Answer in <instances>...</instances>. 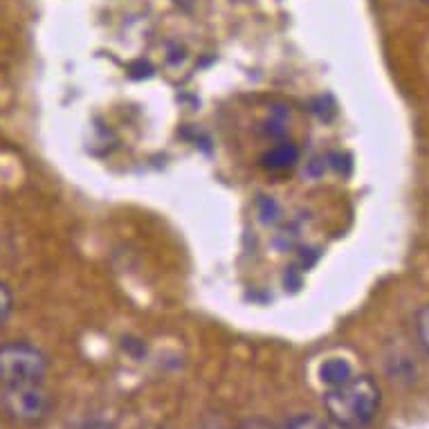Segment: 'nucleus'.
<instances>
[{
  "label": "nucleus",
  "instance_id": "obj_1",
  "mask_svg": "<svg viewBox=\"0 0 429 429\" xmlns=\"http://www.w3.org/2000/svg\"><path fill=\"white\" fill-rule=\"evenodd\" d=\"M380 387L368 375L348 377L344 384L328 389L324 396L326 414L344 429H362L380 412Z\"/></svg>",
  "mask_w": 429,
  "mask_h": 429
},
{
  "label": "nucleus",
  "instance_id": "obj_2",
  "mask_svg": "<svg viewBox=\"0 0 429 429\" xmlns=\"http://www.w3.org/2000/svg\"><path fill=\"white\" fill-rule=\"evenodd\" d=\"M49 368L47 355L27 342L0 344V387L43 382Z\"/></svg>",
  "mask_w": 429,
  "mask_h": 429
},
{
  "label": "nucleus",
  "instance_id": "obj_3",
  "mask_svg": "<svg viewBox=\"0 0 429 429\" xmlns=\"http://www.w3.org/2000/svg\"><path fill=\"white\" fill-rule=\"evenodd\" d=\"M0 407L14 423L38 425L52 412V396L43 387V382L5 387L3 396H0Z\"/></svg>",
  "mask_w": 429,
  "mask_h": 429
},
{
  "label": "nucleus",
  "instance_id": "obj_4",
  "mask_svg": "<svg viewBox=\"0 0 429 429\" xmlns=\"http://www.w3.org/2000/svg\"><path fill=\"white\" fill-rule=\"evenodd\" d=\"M299 146L292 142H279L274 146H270L267 151L261 155V166L267 169V171H274V173H281L292 169L299 162Z\"/></svg>",
  "mask_w": 429,
  "mask_h": 429
},
{
  "label": "nucleus",
  "instance_id": "obj_5",
  "mask_svg": "<svg viewBox=\"0 0 429 429\" xmlns=\"http://www.w3.org/2000/svg\"><path fill=\"white\" fill-rule=\"evenodd\" d=\"M348 377H353V368L344 357H328L319 366V380H322L328 389L344 384Z\"/></svg>",
  "mask_w": 429,
  "mask_h": 429
},
{
  "label": "nucleus",
  "instance_id": "obj_6",
  "mask_svg": "<svg viewBox=\"0 0 429 429\" xmlns=\"http://www.w3.org/2000/svg\"><path fill=\"white\" fill-rule=\"evenodd\" d=\"M256 212L261 216V221L265 225H274L281 221V205H279L274 198H267V196H261L256 203Z\"/></svg>",
  "mask_w": 429,
  "mask_h": 429
},
{
  "label": "nucleus",
  "instance_id": "obj_7",
  "mask_svg": "<svg viewBox=\"0 0 429 429\" xmlns=\"http://www.w3.org/2000/svg\"><path fill=\"white\" fill-rule=\"evenodd\" d=\"M276 429H328V427L324 425V421H319L313 414H299V416L288 418V421L283 425H279Z\"/></svg>",
  "mask_w": 429,
  "mask_h": 429
},
{
  "label": "nucleus",
  "instance_id": "obj_8",
  "mask_svg": "<svg viewBox=\"0 0 429 429\" xmlns=\"http://www.w3.org/2000/svg\"><path fill=\"white\" fill-rule=\"evenodd\" d=\"M416 335L421 342L423 351L429 355V304H425L421 311L416 313Z\"/></svg>",
  "mask_w": 429,
  "mask_h": 429
},
{
  "label": "nucleus",
  "instance_id": "obj_9",
  "mask_svg": "<svg viewBox=\"0 0 429 429\" xmlns=\"http://www.w3.org/2000/svg\"><path fill=\"white\" fill-rule=\"evenodd\" d=\"M12 311H14V295L3 281H0V326L7 322Z\"/></svg>",
  "mask_w": 429,
  "mask_h": 429
},
{
  "label": "nucleus",
  "instance_id": "obj_10",
  "mask_svg": "<svg viewBox=\"0 0 429 429\" xmlns=\"http://www.w3.org/2000/svg\"><path fill=\"white\" fill-rule=\"evenodd\" d=\"M198 429H229L223 414H207Z\"/></svg>",
  "mask_w": 429,
  "mask_h": 429
},
{
  "label": "nucleus",
  "instance_id": "obj_11",
  "mask_svg": "<svg viewBox=\"0 0 429 429\" xmlns=\"http://www.w3.org/2000/svg\"><path fill=\"white\" fill-rule=\"evenodd\" d=\"M236 429H276L270 421H265V418H247Z\"/></svg>",
  "mask_w": 429,
  "mask_h": 429
},
{
  "label": "nucleus",
  "instance_id": "obj_12",
  "mask_svg": "<svg viewBox=\"0 0 429 429\" xmlns=\"http://www.w3.org/2000/svg\"><path fill=\"white\" fill-rule=\"evenodd\" d=\"M331 159H333V169H337V171H348V166H351V164H348V157L346 155H339V153H333L331 155Z\"/></svg>",
  "mask_w": 429,
  "mask_h": 429
},
{
  "label": "nucleus",
  "instance_id": "obj_13",
  "mask_svg": "<svg viewBox=\"0 0 429 429\" xmlns=\"http://www.w3.org/2000/svg\"><path fill=\"white\" fill-rule=\"evenodd\" d=\"M203 0H173V5H178L182 9V12H196L198 7H201Z\"/></svg>",
  "mask_w": 429,
  "mask_h": 429
},
{
  "label": "nucleus",
  "instance_id": "obj_14",
  "mask_svg": "<svg viewBox=\"0 0 429 429\" xmlns=\"http://www.w3.org/2000/svg\"><path fill=\"white\" fill-rule=\"evenodd\" d=\"M313 111L319 115V117H326L324 113H326V108H324V97L322 99H317V108H313ZM328 111H335V104L331 102V104H328Z\"/></svg>",
  "mask_w": 429,
  "mask_h": 429
},
{
  "label": "nucleus",
  "instance_id": "obj_15",
  "mask_svg": "<svg viewBox=\"0 0 429 429\" xmlns=\"http://www.w3.org/2000/svg\"><path fill=\"white\" fill-rule=\"evenodd\" d=\"M86 429H111V427L104 425V423H88V425H86Z\"/></svg>",
  "mask_w": 429,
  "mask_h": 429
},
{
  "label": "nucleus",
  "instance_id": "obj_16",
  "mask_svg": "<svg viewBox=\"0 0 429 429\" xmlns=\"http://www.w3.org/2000/svg\"><path fill=\"white\" fill-rule=\"evenodd\" d=\"M236 3H247V0H236Z\"/></svg>",
  "mask_w": 429,
  "mask_h": 429
},
{
  "label": "nucleus",
  "instance_id": "obj_17",
  "mask_svg": "<svg viewBox=\"0 0 429 429\" xmlns=\"http://www.w3.org/2000/svg\"><path fill=\"white\" fill-rule=\"evenodd\" d=\"M425 3H429V0H425Z\"/></svg>",
  "mask_w": 429,
  "mask_h": 429
}]
</instances>
